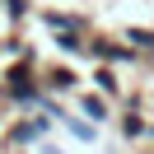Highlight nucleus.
I'll list each match as a JSON object with an SVG mask.
<instances>
[{
    "label": "nucleus",
    "mask_w": 154,
    "mask_h": 154,
    "mask_svg": "<svg viewBox=\"0 0 154 154\" xmlns=\"http://www.w3.org/2000/svg\"><path fill=\"white\" fill-rule=\"evenodd\" d=\"M84 112L98 122V117H107V107H103V98H94V94H89V98H84Z\"/></svg>",
    "instance_id": "1"
},
{
    "label": "nucleus",
    "mask_w": 154,
    "mask_h": 154,
    "mask_svg": "<svg viewBox=\"0 0 154 154\" xmlns=\"http://www.w3.org/2000/svg\"><path fill=\"white\" fill-rule=\"evenodd\" d=\"M51 84H56V89H70V84H75V75H70V70H56V75H51Z\"/></svg>",
    "instance_id": "2"
},
{
    "label": "nucleus",
    "mask_w": 154,
    "mask_h": 154,
    "mask_svg": "<svg viewBox=\"0 0 154 154\" xmlns=\"http://www.w3.org/2000/svg\"><path fill=\"white\" fill-rule=\"evenodd\" d=\"M94 51H98V56H107V61H117V56H126V51H122V47H103V42H98V47H94Z\"/></svg>",
    "instance_id": "3"
},
{
    "label": "nucleus",
    "mask_w": 154,
    "mask_h": 154,
    "mask_svg": "<svg viewBox=\"0 0 154 154\" xmlns=\"http://www.w3.org/2000/svg\"><path fill=\"white\" fill-rule=\"evenodd\" d=\"M131 42H140V47H154V33H140V28H135V33H131Z\"/></svg>",
    "instance_id": "4"
},
{
    "label": "nucleus",
    "mask_w": 154,
    "mask_h": 154,
    "mask_svg": "<svg viewBox=\"0 0 154 154\" xmlns=\"http://www.w3.org/2000/svg\"><path fill=\"white\" fill-rule=\"evenodd\" d=\"M47 154H56V149H47Z\"/></svg>",
    "instance_id": "5"
}]
</instances>
